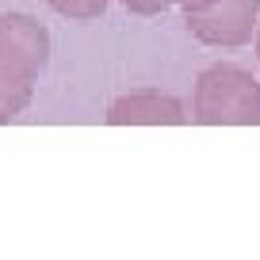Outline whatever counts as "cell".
<instances>
[{"label":"cell","mask_w":260,"mask_h":260,"mask_svg":"<svg viewBox=\"0 0 260 260\" xmlns=\"http://www.w3.org/2000/svg\"><path fill=\"white\" fill-rule=\"evenodd\" d=\"M50 61V35L35 16H0V126L12 122L35 96L42 65Z\"/></svg>","instance_id":"obj_1"},{"label":"cell","mask_w":260,"mask_h":260,"mask_svg":"<svg viewBox=\"0 0 260 260\" xmlns=\"http://www.w3.org/2000/svg\"><path fill=\"white\" fill-rule=\"evenodd\" d=\"M191 119L203 126H256L260 122V81L241 65H207L191 96Z\"/></svg>","instance_id":"obj_2"},{"label":"cell","mask_w":260,"mask_h":260,"mask_svg":"<svg viewBox=\"0 0 260 260\" xmlns=\"http://www.w3.org/2000/svg\"><path fill=\"white\" fill-rule=\"evenodd\" d=\"M256 19H260V0H222L214 12H207L199 19H187V31L199 42H207V46L234 50L252 39Z\"/></svg>","instance_id":"obj_3"},{"label":"cell","mask_w":260,"mask_h":260,"mask_svg":"<svg viewBox=\"0 0 260 260\" xmlns=\"http://www.w3.org/2000/svg\"><path fill=\"white\" fill-rule=\"evenodd\" d=\"M107 122L111 126H180V122H187V115L176 96L142 88L115 100L107 107Z\"/></svg>","instance_id":"obj_4"},{"label":"cell","mask_w":260,"mask_h":260,"mask_svg":"<svg viewBox=\"0 0 260 260\" xmlns=\"http://www.w3.org/2000/svg\"><path fill=\"white\" fill-rule=\"evenodd\" d=\"M46 8H54L57 16H69V19H100L107 12V0H42Z\"/></svg>","instance_id":"obj_5"},{"label":"cell","mask_w":260,"mask_h":260,"mask_svg":"<svg viewBox=\"0 0 260 260\" xmlns=\"http://www.w3.org/2000/svg\"><path fill=\"white\" fill-rule=\"evenodd\" d=\"M172 4L184 8V23H187V19H199V16H207V12H214L222 0H169V8Z\"/></svg>","instance_id":"obj_6"},{"label":"cell","mask_w":260,"mask_h":260,"mask_svg":"<svg viewBox=\"0 0 260 260\" xmlns=\"http://www.w3.org/2000/svg\"><path fill=\"white\" fill-rule=\"evenodd\" d=\"M122 8L134 12V16H161L169 8V0H122Z\"/></svg>","instance_id":"obj_7"},{"label":"cell","mask_w":260,"mask_h":260,"mask_svg":"<svg viewBox=\"0 0 260 260\" xmlns=\"http://www.w3.org/2000/svg\"><path fill=\"white\" fill-rule=\"evenodd\" d=\"M256 57H260V31H256Z\"/></svg>","instance_id":"obj_8"}]
</instances>
